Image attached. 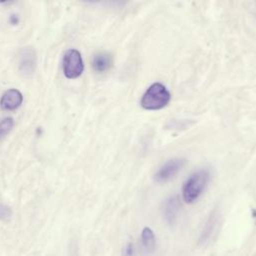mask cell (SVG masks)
Instances as JSON below:
<instances>
[{"mask_svg":"<svg viewBox=\"0 0 256 256\" xmlns=\"http://www.w3.org/2000/svg\"><path fill=\"white\" fill-rule=\"evenodd\" d=\"M36 66V55L33 49L27 47L21 50L19 54V69L20 71L28 76L33 73Z\"/></svg>","mask_w":256,"mask_h":256,"instance_id":"obj_5","label":"cell"},{"mask_svg":"<svg viewBox=\"0 0 256 256\" xmlns=\"http://www.w3.org/2000/svg\"><path fill=\"white\" fill-rule=\"evenodd\" d=\"M18 21H19V19H18L17 15H11V16H10V22H11V24L15 25V24L18 23Z\"/></svg>","mask_w":256,"mask_h":256,"instance_id":"obj_13","label":"cell"},{"mask_svg":"<svg viewBox=\"0 0 256 256\" xmlns=\"http://www.w3.org/2000/svg\"><path fill=\"white\" fill-rule=\"evenodd\" d=\"M179 201L177 197H172L165 202L164 205V216L170 223L174 222L179 210Z\"/></svg>","mask_w":256,"mask_h":256,"instance_id":"obj_8","label":"cell"},{"mask_svg":"<svg viewBox=\"0 0 256 256\" xmlns=\"http://www.w3.org/2000/svg\"><path fill=\"white\" fill-rule=\"evenodd\" d=\"M184 158H173L165 162L154 174V180L158 183H165L173 178L185 165Z\"/></svg>","mask_w":256,"mask_h":256,"instance_id":"obj_4","label":"cell"},{"mask_svg":"<svg viewBox=\"0 0 256 256\" xmlns=\"http://www.w3.org/2000/svg\"><path fill=\"white\" fill-rule=\"evenodd\" d=\"M84 70V64L81 54L76 49L66 51L63 57V72L68 79L79 77Z\"/></svg>","mask_w":256,"mask_h":256,"instance_id":"obj_3","label":"cell"},{"mask_svg":"<svg viewBox=\"0 0 256 256\" xmlns=\"http://www.w3.org/2000/svg\"><path fill=\"white\" fill-rule=\"evenodd\" d=\"M23 101L21 92L17 89H9L5 91L1 97L0 105L4 110H15Z\"/></svg>","mask_w":256,"mask_h":256,"instance_id":"obj_6","label":"cell"},{"mask_svg":"<svg viewBox=\"0 0 256 256\" xmlns=\"http://www.w3.org/2000/svg\"><path fill=\"white\" fill-rule=\"evenodd\" d=\"M14 125V121L12 118L7 117L0 121V140L3 139L12 129Z\"/></svg>","mask_w":256,"mask_h":256,"instance_id":"obj_10","label":"cell"},{"mask_svg":"<svg viewBox=\"0 0 256 256\" xmlns=\"http://www.w3.org/2000/svg\"><path fill=\"white\" fill-rule=\"evenodd\" d=\"M171 94L167 88L159 82L151 84L141 97L140 105L146 110H159L167 106Z\"/></svg>","mask_w":256,"mask_h":256,"instance_id":"obj_2","label":"cell"},{"mask_svg":"<svg viewBox=\"0 0 256 256\" xmlns=\"http://www.w3.org/2000/svg\"><path fill=\"white\" fill-rule=\"evenodd\" d=\"M133 255H134V247L131 243H129L124 249V256H133Z\"/></svg>","mask_w":256,"mask_h":256,"instance_id":"obj_12","label":"cell"},{"mask_svg":"<svg viewBox=\"0 0 256 256\" xmlns=\"http://www.w3.org/2000/svg\"><path fill=\"white\" fill-rule=\"evenodd\" d=\"M12 212H11V209L4 205V204H0V220L2 221H5V220H8L11 216Z\"/></svg>","mask_w":256,"mask_h":256,"instance_id":"obj_11","label":"cell"},{"mask_svg":"<svg viewBox=\"0 0 256 256\" xmlns=\"http://www.w3.org/2000/svg\"><path fill=\"white\" fill-rule=\"evenodd\" d=\"M112 64L111 56L107 53H98L93 57L92 66L97 72H104L110 68Z\"/></svg>","mask_w":256,"mask_h":256,"instance_id":"obj_7","label":"cell"},{"mask_svg":"<svg viewBox=\"0 0 256 256\" xmlns=\"http://www.w3.org/2000/svg\"><path fill=\"white\" fill-rule=\"evenodd\" d=\"M209 177L210 175L207 169H200L191 174L182 186L183 200L188 204L195 202L204 191Z\"/></svg>","mask_w":256,"mask_h":256,"instance_id":"obj_1","label":"cell"},{"mask_svg":"<svg viewBox=\"0 0 256 256\" xmlns=\"http://www.w3.org/2000/svg\"><path fill=\"white\" fill-rule=\"evenodd\" d=\"M141 243L147 252H152L155 249L156 239L151 228L144 227L141 232Z\"/></svg>","mask_w":256,"mask_h":256,"instance_id":"obj_9","label":"cell"}]
</instances>
